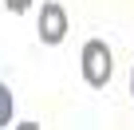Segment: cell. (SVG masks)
Segmentation results:
<instances>
[{"label": "cell", "mask_w": 134, "mask_h": 130, "mask_svg": "<svg viewBox=\"0 0 134 130\" xmlns=\"http://www.w3.org/2000/svg\"><path fill=\"white\" fill-rule=\"evenodd\" d=\"M130 95H134V71H130Z\"/></svg>", "instance_id": "obj_6"}, {"label": "cell", "mask_w": 134, "mask_h": 130, "mask_svg": "<svg viewBox=\"0 0 134 130\" xmlns=\"http://www.w3.org/2000/svg\"><path fill=\"white\" fill-rule=\"evenodd\" d=\"M63 36H67V12L55 4V0H47L43 12H40V39L55 47V43H63Z\"/></svg>", "instance_id": "obj_2"}, {"label": "cell", "mask_w": 134, "mask_h": 130, "mask_svg": "<svg viewBox=\"0 0 134 130\" xmlns=\"http://www.w3.org/2000/svg\"><path fill=\"white\" fill-rule=\"evenodd\" d=\"M16 130H40V126H36V122H20Z\"/></svg>", "instance_id": "obj_5"}, {"label": "cell", "mask_w": 134, "mask_h": 130, "mask_svg": "<svg viewBox=\"0 0 134 130\" xmlns=\"http://www.w3.org/2000/svg\"><path fill=\"white\" fill-rule=\"evenodd\" d=\"M12 106H16V99H12V91L0 83V126H8L12 122Z\"/></svg>", "instance_id": "obj_3"}, {"label": "cell", "mask_w": 134, "mask_h": 130, "mask_svg": "<svg viewBox=\"0 0 134 130\" xmlns=\"http://www.w3.org/2000/svg\"><path fill=\"white\" fill-rule=\"evenodd\" d=\"M83 79L91 87H107V79H110V47L103 39L83 43Z\"/></svg>", "instance_id": "obj_1"}, {"label": "cell", "mask_w": 134, "mask_h": 130, "mask_svg": "<svg viewBox=\"0 0 134 130\" xmlns=\"http://www.w3.org/2000/svg\"><path fill=\"white\" fill-rule=\"evenodd\" d=\"M4 4H8V12H16V16H20V12H28L32 0H4Z\"/></svg>", "instance_id": "obj_4"}]
</instances>
